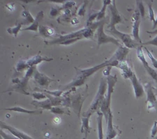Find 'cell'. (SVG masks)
Here are the masks:
<instances>
[{"label": "cell", "mask_w": 157, "mask_h": 139, "mask_svg": "<svg viewBox=\"0 0 157 139\" xmlns=\"http://www.w3.org/2000/svg\"><path fill=\"white\" fill-rule=\"evenodd\" d=\"M116 61L113 60L112 59L107 60L103 64H101L97 66H94L91 68H88L86 70H77V75L75 77V79L73 80L72 82H71L69 85L67 86L65 89H68L71 87H77L80 86L82 84H84L85 80L87 79L89 77L92 75L94 73L97 72L98 70L103 68L107 67V66H116Z\"/></svg>", "instance_id": "6da1fadb"}, {"label": "cell", "mask_w": 157, "mask_h": 139, "mask_svg": "<svg viewBox=\"0 0 157 139\" xmlns=\"http://www.w3.org/2000/svg\"><path fill=\"white\" fill-rule=\"evenodd\" d=\"M107 82H108V94L105 97V99L103 100L102 104L101 106V111L104 115V117L106 120V123H107L108 119L109 113L110 110V102H111V96H112V93L114 91V87H115V83L117 82V75H108L107 77Z\"/></svg>", "instance_id": "7a4b0ae2"}, {"label": "cell", "mask_w": 157, "mask_h": 139, "mask_svg": "<svg viewBox=\"0 0 157 139\" xmlns=\"http://www.w3.org/2000/svg\"><path fill=\"white\" fill-rule=\"evenodd\" d=\"M107 87H108L107 79H105L104 77H102L101 79V83L99 85V88H98V90L97 95L94 98V100L90 108H89V110L87 111H86L85 113H84L83 116H91L94 113L97 111L98 108L101 107L103 100L105 99L104 95L105 93L106 90H107Z\"/></svg>", "instance_id": "3957f363"}, {"label": "cell", "mask_w": 157, "mask_h": 139, "mask_svg": "<svg viewBox=\"0 0 157 139\" xmlns=\"http://www.w3.org/2000/svg\"><path fill=\"white\" fill-rule=\"evenodd\" d=\"M94 29L92 27H87L86 29H83L75 33L65 35V36H62L57 39L51 40V41H48L47 42H45V43L47 45H54L57 43L60 44L61 42H64L65 40L76 38L85 37L89 38H92V36H94Z\"/></svg>", "instance_id": "277c9868"}, {"label": "cell", "mask_w": 157, "mask_h": 139, "mask_svg": "<svg viewBox=\"0 0 157 139\" xmlns=\"http://www.w3.org/2000/svg\"><path fill=\"white\" fill-rule=\"evenodd\" d=\"M108 31L112 34L113 36L117 37L119 39L121 40L124 44L125 47H126L128 49H132V48H137L138 47L140 46L142 44L139 43L137 41L131 38V36L127 34H124V33H121L120 31H117L115 27H113L109 29Z\"/></svg>", "instance_id": "5b68a950"}, {"label": "cell", "mask_w": 157, "mask_h": 139, "mask_svg": "<svg viewBox=\"0 0 157 139\" xmlns=\"http://www.w3.org/2000/svg\"><path fill=\"white\" fill-rule=\"evenodd\" d=\"M104 24L105 22H102L99 24V26L97 28V42H98V46L99 47L100 45L105 43H113L117 45L118 47H120L121 45L120 42H119V40L116 39L115 38L109 36L108 35H106L104 32V29H103V27H104Z\"/></svg>", "instance_id": "8992f818"}, {"label": "cell", "mask_w": 157, "mask_h": 139, "mask_svg": "<svg viewBox=\"0 0 157 139\" xmlns=\"http://www.w3.org/2000/svg\"><path fill=\"white\" fill-rule=\"evenodd\" d=\"M136 53H137L138 58L142 62V64H143V66L145 67L147 72L148 74L152 77V79L155 81L157 84V71L151 66H149V64L147 61L145 54H144V52L143 50V45H140V46L137 47V49H136Z\"/></svg>", "instance_id": "52a82bcc"}, {"label": "cell", "mask_w": 157, "mask_h": 139, "mask_svg": "<svg viewBox=\"0 0 157 139\" xmlns=\"http://www.w3.org/2000/svg\"><path fill=\"white\" fill-rule=\"evenodd\" d=\"M145 88L147 93V100L148 109H154L157 113V99L154 91L153 87L151 86L150 83H146Z\"/></svg>", "instance_id": "ba28073f"}, {"label": "cell", "mask_w": 157, "mask_h": 139, "mask_svg": "<svg viewBox=\"0 0 157 139\" xmlns=\"http://www.w3.org/2000/svg\"><path fill=\"white\" fill-rule=\"evenodd\" d=\"M140 13L139 11H136L135 13L133 16V31H132V36L133 39L137 41L139 43L142 44L143 42L139 36V28H140Z\"/></svg>", "instance_id": "9c48e42d"}, {"label": "cell", "mask_w": 157, "mask_h": 139, "mask_svg": "<svg viewBox=\"0 0 157 139\" xmlns=\"http://www.w3.org/2000/svg\"><path fill=\"white\" fill-rule=\"evenodd\" d=\"M0 125H1V130H8L13 136H16L18 139H34L31 136L26 134L25 133L22 132V131L17 130V129L9 125H6V123L2 122V121L0 122Z\"/></svg>", "instance_id": "30bf717a"}, {"label": "cell", "mask_w": 157, "mask_h": 139, "mask_svg": "<svg viewBox=\"0 0 157 139\" xmlns=\"http://www.w3.org/2000/svg\"><path fill=\"white\" fill-rule=\"evenodd\" d=\"M109 8L110 9L111 14H112V17H111L110 23L109 24L108 28V29H110V28L115 27V25L117 24L122 22L123 18L121 16L120 13L117 11V8H116L115 2H113V4L109 6Z\"/></svg>", "instance_id": "8fae6325"}, {"label": "cell", "mask_w": 157, "mask_h": 139, "mask_svg": "<svg viewBox=\"0 0 157 139\" xmlns=\"http://www.w3.org/2000/svg\"><path fill=\"white\" fill-rule=\"evenodd\" d=\"M130 79L131 81V83H132L136 99H138V98L143 97L144 94H145V89H144L141 83L139 82V80L138 79L135 73H134L132 75V77L130 78Z\"/></svg>", "instance_id": "7c38bea8"}, {"label": "cell", "mask_w": 157, "mask_h": 139, "mask_svg": "<svg viewBox=\"0 0 157 139\" xmlns=\"http://www.w3.org/2000/svg\"><path fill=\"white\" fill-rule=\"evenodd\" d=\"M113 114L112 112L110 111L108 115V119L107 121V131H106V138L105 139H114L118 135V131L115 130L113 123Z\"/></svg>", "instance_id": "4fadbf2b"}, {"label": "cell", "mask_w": 157, "mask_h": 139, "mask_svg": "<svg viewBox=\"0 0 157 139\" xmlns=\"http://www.w3.org/2000/svg\"><path fill=\"white\" fill-rule=\"evenodd\" d=\"M34 79L40 86L44 87H47L50 82L54 81L50 79V78L46 77V76H45L44 75L40 74V73L36 69L34 70Z\"/></svg>", "instance_id": "5bb4252c"}, {"label": "cell", "mask_w": 157, "mask_h": 139, "mask_svg": "<svg viewBox=\"0 0 157 139\" xmlns=\"http://www.w3.org/2000/svg\"><path fill=\"white\" fill-rule=\"evenodd\" d=\"M117 68H120L121 70V74H122V76L125 79H130L132 77V75L134 74V72L131 70V68L128 66L127 63L124 61V60L119 63Z\"/></svg>", "instance_id": "9a60e30c"}, {"label": "cell", "mask_w": 157, "mask_h": 139, "mask_svg": "<svg viewBox=\"0 0 157 139\" xmlns=\"http://www.w3.org/2000/svg\"><path fill=\"white\" fill-rule=\"evenodd\" d=\"M128 48L126 47L121 46L118 48L117 51L115 52V54L113 55L112 59L113 60H118V61H122L125 59L126 55L128 54L129 52Z\"/></svg>", "instance_id": "2e32d148"}, {"label": "cell", "mask_w": 157, "mask_h": 139, "mask_svg": "<svg viewBox=\"0 0 157 139\" xmlns=\"http://www.w3.org/2000/svg\"><path fill=\"white\" fill-rule=\"evenodd\" d=\"M43 17H44V12L40 11L39 12L38 15L36 16V19H35V21L33 22L32 25H30V27L25 28L23 29V31H37L38 29L39 28V22L43 19Z\"/></svg>", "instance_id": "e0dca14e"}, {"label": "cell", "mask_w": 157, "mask_h": 139, "mask_svg": "<svg viewBox=\"0 0 157 139\" xmlns=\"http://www.w3.org/2000/svg\"><path fill=\"white\" fill-rule=\"evenodd\" d=\"M4 110H8V111H16V112H19V113H27V114H36V115H39L42 113V111L40 110H27L26 108H23L20 107H13L10 108H4Z\"/></svg>", "instance_id": "ac0fdd59"}, {"label": "cell", "mask_w": 157, "mask_h": 139, "mask_svg": "<svg viewBox=\"0 0 157 139\" xmlns=\"http://www.w3.org/2000/svg\"><path fill=\"white\" fill-rule=\"evenodd\" d=\"M97 125H98V139H103V118L104 115L101 111H97Z\"/></svg>", "instance_id": "d6986e66"}, {"label": "cell", "mask_w": 157, "mask_h": 139, "mask_svg": "<svg viewBox=\"0 0 157 139\" xmlns=\"http://www.w3.org/2000/svg\"><path fill=\"white\" fill-rule=\"evenodd\" d=\"M90 116H83L82 118V127L81 132L85 134V139H87L88 133L90 132Z\"/></svg>", "instance_id": "ffe728a7"}, {"label": "cell", "mask_w": 157, "mask_h": 139, "mask_svg": "<svg viewBox=\"0 0 157 139\" xmlns=\"http://www.w3.org/2000/svg\"><path fill=\"white\" fill-rule=\"evenodd\" d=\"M52 60V59L43 58L41 57H40V56L37 55L35 57L32 58V59L27 60L26 63H27V64L28 65V66L30 68V67H33V65H37L38 64H39L40 62L43 61V60H48V61H49V60Z\"/></svg>", "instance_id": "44dd1931"}, {"label": "cell", "mask_w": 157, "mask_h": 139, "mask_svg": "<svg viewBox=\"0 0 157 139\" xmlns=\"http://www.w3.org/2000/svg\"><path fill=\"white\" fill-rule=\"evenodd\" d=\"M39 31L40 34L45 37H50L55 34V30L52 28L47 26H40Z\"/></svg>", "instance_id": "7402d4cb"}, {"label": "cell", "mask_w": 157, "mask_h": 139, "mask_svg": "<svg viewBox=\"0 0 157 139\" xmlns=\"http://www.w3.org/2000/svg\"><path fill=\"white\" fill-rule=\"evenodd\" d=\"M22 16L24 17L25 20L21 24H29L30 23H33L35 21V19L32 16L31 13L27 9H25L24 11L22 13Z\"/></svg>", "instance_id": "603a6c76"}, {"label": "cell", "mask_w": 157, "mask_h": 139, "mask_svg": "<svg viewBox=\"0 0 157 139\" xmlns=\"http://www.w3.org/2000/svg\"><path fill=\"white\" fill-rule=\"evenodd\" d=\"M136 2H137L138 11L140 12V16L142 17H144L145 14V6H144L143 1L142 0H136Z\"/></svg>", "instance_id": "cb8c5ba5"}, {"label": "cell", "mask_w": 157, "mask_h": 139, "mask_svg": "<svg viewBox=\"0 0 157 139\" xmlns=\"http://www.w3.org/2000/svg\"><path fill=\"white\" fill-rule=\"evenodd\" d=\"M22 24H19L18 25H17L16 27H14L13 28H9L7 29V31L11 34H13L15 36H17V34H18V32L20 31V29H21Z\"/></svg>", "instance_id": "d4e9b609"}, {"label": "cell", "mask_w": 157, "mask_h": 139, "mask_svg": "<svg viewBox=\"0 0 157 139\" xmlns=\"http://www.w3.org/2000/svg\"><path fill=\"white\" fill-rule=\"evenodd\" d=\"M147 33H149V34H156L157 31H147ZM142 45H154V46L157 47V36L154 39L149 40V41L143 42Z\"/></svg>", "instance_id": "484cf974"}, {"label": "cell", "mask_w": 157, "mask_h": 139, "mask_svg": "<svg viewBox=\"0 0 157 139\" xmlns=\"http://www.w3.org/2000/svg\"><path fill=\"white\" fill-rule=\"evenodd\" d=\"M144 49L146 50L147 54L149 58L150 59L151 63H152V65H153L154 68H155V69H157V60L154 57V56L152 55V54H151V53L149 51V49H147V48L144 47Z\"/></svg>", "instance_id": "4316f807"}, {"label": "cell", "mask_w": 157, "mask_h": 139, "mask_svg": "<svg viewBox=\"0 0 157 139\" xmlns=\"http://www.w3.org/2000/svg\"><path fill=\"white\" fill-rule=\"evenodd\" d=\"M148 8H149V19L151 21H153L154 22H155L156 19L154 18V13L152 9V5H151V2L148 3Z\"/></svg>", "instance_id": "83f0119b"}, {"label": "cell", "mask_w": 157, "mask_h": 139, "mask_svg": "<svg viewBox=\"0 0 157 139\" xmlns=\"http://www.w3.org/2000/svg\"><path fill=\"white\" fill-rule=\"evenodd\" d=\"M32 96L34 97V98H35V99L36 100H43V99H45V98L47 97V95L42 94V93H34V94L32 95Z\"/></svg>", "instance_id": "f1b7e54d"}, {"label": "cell", "mask_w": 157, "mask_h": 139, "mask_svg": "<svg viewBox=\"0 0 157 139\" xmlns=\"http://www.w3.org/2000/svg\"><path fill=\"white\" fill-rule=\"evenodd\" d=\"M50 111L53 113H55V114H63L64 113V111H62L61 108L57 107H52Z\"/></svg>", "instance_id": "f546056e"}, {"label": "cell", "mask_w": 157, "mask_h": 139, "mask_svg": "<svg viewBox=\"0 0 157 139\" xmlns=\"http://www.w3.org/2000/svg\"><path fill=\"white\" fill-rule=\"evenodd\" d=\"M0 133H1L2 137L4 139H16V138H15L14 137H13L12 136L9 135L6 133H5L4 131H3V130H1V132H0Z\"/></svg>", "instance_id": "4dcf8cb0"}, {"label": "cell", "mask_w": 157, "mask_h": 139, "mask_svg": "<svg viewBox=\"0 0 157 139\" xmlns=\"http://www.w3.org/2000/svg\"><path fill=\"white\" fill-rule=\"evenodd\" d=\"M156 134H157V122H154V127H152V130H151V136L152 138H154L155 137Z\"/></svg>", "instance_id": "1f68e13d"}, {"label": "cell", "mask_w": 157, "mask_h": 139, "mask_svg": "<svg viewBox=\"0 0 157 139\" xmlns=\"http://www.w3.org/2000/svg\"><path fill=\"white\" fill-rule=\"evenodd\" d=\"M69 0H43L44 2H55V3H59V4H65L67 3Z\"/></svg>", "instance_id": "d6a6232c"}, {"label": "cell", "mask_w": 157, "mask_h": 139, "mask_svg": "<svg viewBox=\"0 0 157 139\" xmlns=\"http://www.w3.org/2000/svg\"><path fill=\"white\" fill-rule=\"evenodd\" d=\"M58 13H59V10H58L57 9H55V8H52L51 11H50V16H52V17L56 16Z\"/></svg>", "instance_id": "836d02e7"}, {"label": "cell", "mask_w": 157, "mask_h": 139, "mask_svg": "<svg viewBox=\"0 0 157 139\" xmlns=\"http://www.w3.org/2000/svg\"><path fill=\"white\" fill-rule=\"evenodd\" d=\"M20 1L25 2V3H29V2H43V0H40V1H37V0H20Z\"/></svg>", "instance_id": "e575fe53"}, {"label": "cell", "mask_w": 157, "mask_h": 139, "mask_svg": "<svg viewBox=\"0 0 157 139\" xmlns=\"http://www.w3.org/2000/svg\"><path fill=\"white\" fill-rule=\"evenodd\" d=\"M71 23L73 24H78L79 23V20H78V19L77 18H75V19H73V20H72V22H71Z\"/></svg>", "instance_id": "d590c367"}, {"label": "cell", "mask_w": 157, "mask_h": 139, "mask_svg": "<svg viewBox=\"0 0 157 139\" xmlns=\"http://www.w3.org/2000/svg\"><path fill=\"white\" fill-rule=\"evenodd\" d=\"M6 7H7V8H9V9L11 10V11H13V10H14V6H13V4L6 5Z\"/></svg>", "instance_id": "8d00e7d4"}, {"label": "cell", "mask_w": 157, "mask_h": 139, "mask_svg": "<svg viewBox=\"0 0 157 139\" xmlns=\"http://www.w3.org/2000/svg\"><path fill=\"white\" fill-rule=\"evenodd\" d=\"M156 26H157V18L156 19L155 22H154V27H153V29H155Z\"/></svg>", "instance_id": "74e56055"}, {"label": "cell", "mask_w": 157, "mask_h": 139, "mask_svg": "<svg viewBox=\"0 0 157 139\" xmlns=\"http://www.w3.org/2000/svg\"><path fill=\"white\" fill-rule=\"evenodd\" d=\"M153 89H154V93H155L156 94H157V88H153Z\"/></svg>", "instance_id": "f35d334b"}, {"label": "cell", "mask_w": 157, "mask_h": 139, "mask_svg": "<svg viewBox=\"0 0 157 139\" xmlns=\"http://www.w3.org/2000/svg\"><path fill=\"white\" fill-rule=\"evenodd\" d=\"M83 139H85V138H83Z\"/></svg>", "instance_id": "ab89813d"}]
</instances>
